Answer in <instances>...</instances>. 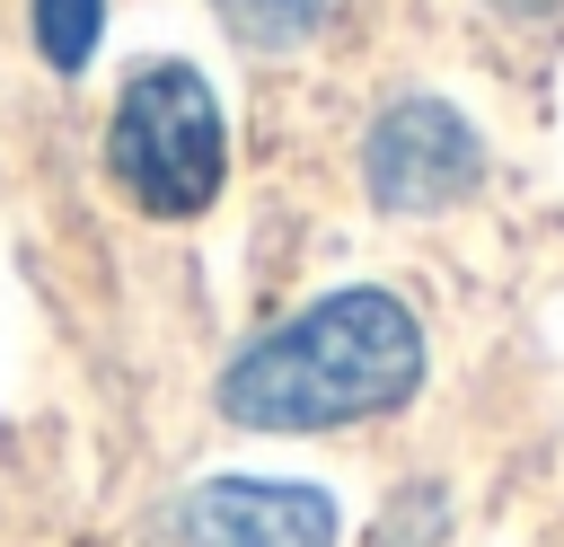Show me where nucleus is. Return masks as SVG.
Here are the masks:
<instances>
[{"label": "nucleus", "instance_id": "5", "mask_svg": "<svg viewBox=\"0 0 564 547\" xmlns=\"http://www.w3.org/2000/svg\"><path fill=\"white\" fill-rule=\"evenodd\" d=\"M247 44H264V53H282V44H300V35H317V18H326V0H212Z\"/></svg>", "mask_w": 564, "mask_h": 547}, {"label": "nucleus", "instance_id": "7", "mask_svg": "<svg viewBox=\"0 0 564 547\" xmlns=\"http://www.w3.org/2000/svg\"><path fill=\"white\" fill-rule=\"evenodd\" d=\"M494 9H511V18H546V9H564V0H494Z\"/></svg>", "mask_w": 564, "mask_h": 547}, {"label": "nucleus", "instance_id": "3", "mask_svg": "<svg viewBox=\"0 0 564 547\" xmlns=\"http://www.w3.org/2000/svg\"><path fill=\"white\" fill-rule=\"evenodd\" d=\"M476 176H485V141H476V124H467L458 106H441V97H397V106L370 124V141H361V185H370V203H379V212H405V221L449 212Z\"/></svg>", "mask_w": 564, "mask_h": 547}, {"label": "nucleus", "instance_id": "4", "mask_svg": "<svg viewBox=\"0 0 564 547\" xmlns=\"http://www.w3.org/2000/svg\"><path fill=\"white\" fill-rule=\"evenodd\" d=\"M150 547H335V503L282 476H212L150 521Z\"/></svg>", "mask_w": 564, "mask_h": 547}, {"label": "nucleus", "instance_id": "1", "mask_svg": "<svg viewBox=\"0 0 564 547\" xmlns=\"http://www.w3.org/2000/svg\"><path fill=\"white\" fill-rule=\"evenodd\" d=\"M423 379V326L397 291H326L220 371V415L247 432H335L405 406Z\"/></svg>", "mask_w": 564, "mask_h": 547}, {"label": "nucleus", "instance_id": "2", "mask_svg": "<svg viewBox=\"0 0 564 547\" xmlns=\"http://www.w3.org/2000/svg\"><path fill=\"white\" fill-rule=\"evenodd\" d=\"M106 168L150 221L212 212V194L229 176V132H220V106L194 62H141L123 79L115 124H106Z\"/></svg>", "mask_w": 564, "mask_h": 547}, {"label": "nucleus", "instance_id": "6", "mask_svg": "<svg viewBox=\"0 0 564 547\" xmlns=\"http://www.w3.org/2000/svg\"><path fill=\"white\" fill-rule=\"evenodd\" d=\"M97 26H106V0H35V44H44L53 71H79Z\"/></svg>", "mask_w": 564, "mask_h": 547}]
</instances>
